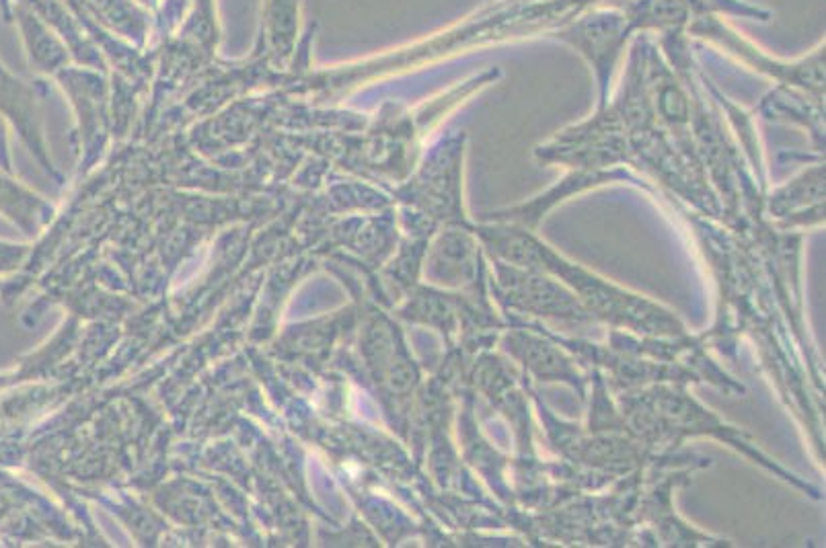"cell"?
I'll return each instance as SVG.
<instances>
[{"label": "cell", "mask_w": 826, "mask_h": 548, "mask_svg": "<svg viewBox=\"0 0 826 548\" xmlns=\"http://www.w3.org/2000/svg\"><path fill=\"white\" fill-rule=\"evenodd\" d=\"M633 35L637 33L619 0V3L586 9L563 25L553 39L578 52L592 68L600 91V107H603L609 103L613 74Z\"/></svg>", "instance_id": "6da1fadb"}, {"label": "cell", "mask_w": 826, "mask_h": 548, "mask_svg": "<svg viewBox=\"0 0 826 548\" xmlns=\"http://www.w3.org/2000/svg\"><path fill=\"white\" fill-rule=\"evenodd\" d=\"M822 195H824V167H814L773 195L771 212H775L777 216H787L796 208L806 206L808 198L820 200Z\"/></svg>", "instance_id": "3957f363"}, {"label": "cell", "mask_w": 826, "mask_h": 548, "mask_svg": "<svg viewBox=\"0 0 826 548\" xmlns=\"http://www.w3.org/2000/svg\"><path fill=\"white\" fill-rule=\"evenodd\" d=\"M687 35L703 39L707 44L720 46L736 60L744 62L746 66L763 72L769 78H775L777 85L794 87L804 91L806 95L822 101L824 95V42H820L812 52L800 56L798 60H777L757 48L750 39L734 31L720 15H703L695 19Z\"/></svg>", "instance_id": "7a4b0ae2"}]
</instances>
